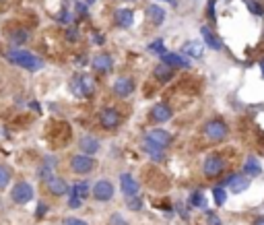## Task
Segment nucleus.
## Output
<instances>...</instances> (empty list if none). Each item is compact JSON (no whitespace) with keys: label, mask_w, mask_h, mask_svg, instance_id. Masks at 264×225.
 Listing matches in <instances>:
<instances>
[{"label":"nucleus","mask_w":264,"mask_h":225,"mask_svg":"<svg viewBox=\"0 0 264 225\" xmlns=\"http://www.w3.org/2000/svg\"><path fill=\"white\" fill-rule=\"evenodd\" d=\"M7 41L13 46V48H23L31 41V31L25 27V25H17V23H11L3 29Z\"/></svg>","instance_id":"nucleus-4"},{"label":"nucleus","mask_w":264,"mask_h":225,"mask_svg":"<svg viewBox=\"0 0 264 225\" xmlns=\"http://www.w3.org/2000/svg\"><path fill=\"white\" fill-rule=\"evenodd\" d=\"M260 69H262V75H264V60L260 62Z\"/></svg>","instance_id":"nucleus-39"},{"label":"nucleus","mask_w":264,"mask_h":225,"mask_svg":"<svg viewBox=\"0 0 264 225\" xmlns=\"http://www.w3.org/2000/svg\"><path fill=\"white\" fill-rule=\"evenodd\" d=\"M172 116H174V109H172L167 103H163V101L155 103V105L151 107V111H149V118H151V122H155V124H165V122L172 120Z\"/></svg>","instance_id":"nucleus-10"},{"label":"nucleus","mask_w":264,"mask_h":225,"mask_svg":"<svg viewBox=\"0 0 264 225\" xmlns=\"http://www.w3.org/2000/svg\"><path fill=\"white\" fill-rule=\"evenodd\" d=\"M13 182V167L7 163H0V190H7Z\"/></svg>","instance_id":"nucleus-28"},{"label":"nucleus","mask_w":264,"mask_h":225,"mask_svg":"<svg viewBox=\"0 0 264 225\" xmlns=\"http://www.w3.org/2000/svg\"><path fill=\"white\" fill-rule=\"evenodd\" d=\"M147 19H149L155 27H159V25L165 21V9L159 7V5H149V7H147Z\"/></svg>","instance_id":"nucleus-22"},{"label":"nucleus","mask_w":264,"mask_h":225,"mask_svg":"<svg viewBox=\"0 0 264 225\" xmlns=\"http://www.w3.org/2000/svg\"><path fill=\"white\" fill-rule=\"evenodd\" d=\"M45 184V192L47 194H52V196H64L66 192H68V182L64 180V178H60V176H52L50 180H45L43 182Z\"/></svg>","instance_id":"nucleus-12"},{"label":"nucleus","mask_w":264,"mask_h":225,"mask_svg":"<svg viewBox=\"0 0 264 225\" xmlns=\"http://www.w3.org/2000/svg\"><path fill=\"white\" fill-rule=\"evenodd\" d=\"M219 186L229 188L231 194H239V192H244V190L250 188V178L244 176V174H229L223 182H219Z\"/></svg>","instance_id":"nucleus-8"},{"label":"nucleus","mask_w":264,"mask_h":225,"mask_svg":"<svg viewBox=\"0 0 264 225\" xmlns=\"http://www.w3.org/2000/svg\"><path fill=\"white\" fill-rule=\"evenodd\" d=\"M213 198H215V205H217V207H223V205H225V200H227V192H225V188L217 184V186L213 188Z\"/></svg>","instance_id":"nucleus-29"},{"label":"nucleus","mask_w":264,"mask_h":225,"mask_svg":"<svg viewBox=\"0 0 264 225\" xmlns=\"http://www.w3.org/2000/svg\"><path fill=\"white\" fill-rule=\"evenodd\" d=\"M54 167H56V159H54V157H45V159L41 161V165H39V170H37V178H39L41 182L50 180L52 176H54Z\"/></svg>","instance_id":"nucleus-21"},{"label":"nucleus","mask_w":264,"mask_h":225,"mask_svg":"<svg viewBox=\"0 0 264 225\" xmlns=\"http://www.w3.org/2000/svg\"><path fill=\"white\" fill-rule=\"evenodd\" d=\"M225 172H227V161H225L219 153L208 155V157L204 159V163H202V174H204V178H208V180H217V178H221Z\"/></svg>","instance_id":"nucleus-3"},{"label":"nucleus","mask_w":264,"mask_h":225,"mask_svg":"<svg viewBox=\"0 0 264 225\" xmlns=\"http://www.w3.org/2000/svg\"><path fill=\"white\" fill-rule=\"evenodd\" d=\"M112 91H114V95L120 97V99L132 95V91H134V79H132V77H118V79L114 81V85H112Z\"/></svg>","instance_id":"nucleus-13"},{"label":"nucleus","mask_w":264,"mask_h":225,"mask_svg":"<svg viewBox=\"0 0 264 225\" xmlns=\"http://www.w3.org/2000/svg\"><path fill=\"white\" fill-rule=\"evenodd\" d=\"M126 207H128L130 211H140V209H142V202H140L138 194H136V196H128V200H126Z\"/></svg>","instance_id":"nucleus-31"},{"label":"nucleus","mask_w":264,"mask_h":225,"mask_svg":"<svg viewBox=\"0 0 264 225\" xmlns=\"http://www.w3.org/2000/svg\"><path fill=\"white\" fill-rule=\"evenodd\" d=\"M114 21H116L118 27L128 29V27H132V23H134V11H132V9H118V11L114 13Z\"/></svg>","instance_id":"nucleus-20"},{"label":"nucleus","mask_w":264,"mask_h":225,"mask_svg":"<svg viewBox=\"0 0 264 225\" xmlns=\"http://www.w3.org/2000/svg\"><path fill=\"white\" fill-rule=\"evenodd\" d=\"M120 190H122V194L128 198V196H136L138 190H140V186H138L136 178H132L130 174H122V176H120Z\"/></svg>","instance_id":"nucleus-18"},{"label":"nucleus","mask_w":264,"mask_h":225,"mask_svg":"<svg viewBox=\"0 0 264 225\" xmlns=\"http://www.w3.org/2000/svg\"><path fill=\"white\" fill-rule=\"evenodd\" d=\"M66 39H68V41H77V39H79V31H77L75 27H70V29L66 31Z\"/></svg>","instance_id":"nucleus-37"},{"label":"nucleus","mask_w":264,"mask_h":225,"mask_svg":"<svg viewBox=\"0 0 264 225\" xmlns=\"http://www.w3.org/2000/svg\"><path fill=\"white\" fill-rule=\"evenodd\" d=\"M68 207H70V209H81V207H83V198H79V196L70 194V198H68Z\"/></svg>","instance_id":"nucleus-35"},{"label":"nucleus","mask_w":264,"mask_h":225,"mask_svg":"<svg viewBox=\"0 0 264 225\" xmlns=\"http://www.w3.org/2000/svg\"><path fill=\"white\" fill-rule=\"evenodd\" d=\"M91 194H93V198H95L97 202H108V200L114 198V184H112L110 180L101 178V180H97V182L91 186Z\"/></svg>","instance_id":"nucleus-7"},{"label":"nucleus","mask_w":264,"mask_h":225,"mask_svg":"<svg viewBox=\"0 0 264 225\" xmlns=\"http://www.w3.org/2000/svg\"><path fill=\"white\" fill-rule=\"evenodd\" d=\"M149 52H155V54H163V52H165V48H163V41H161V39H157V41L149 43Z\"/></svg>","instance_id":"nucleus-33"},{"label":"nucleus","mask_w":264,"mask_h":225,"mask_svg":"<svg viewBox=\"0 0 264 225\" xmlns=\"http://www.w3.org/2000/svg\"><path fill=\"white\" fill-rule=\"evenodd\" d=\"M126 3H136V0H126Z\"/></svg>","instance_id":"nucleus-42"},{"label":"nucleus","mask_w":264,"mask_h":225,"mask_svg":"<svg viewBox=\"0 0 264 225\" xmlns=\"http://www.w3.org/2000/svg\"><path fill=\"white\" fill-rule=\"evenodd\" d=\"M79 149H81V153H85V155H95V153H99L101 143H99V139H97V137H93V134H85V137H81V139H79Z\"/></svg>","instance_id":"nucleus-17"},{"label":"nucleus","mask_w":264,"mask_h":225,"mask_svg":"<svg viewBox=\"0 0 264 225\" xmlns=\"http://www.w3.org/2000/svg\"><path fill=\"white\" fill-rule=\"evenodd\" d=\"M73 91H75L77 95L89 97V95L95 91V83H93V79H91L89 75H81V77H77V79H75V83H73Z\"/></svg>","instance_id":"nucleus-15"},{"label":"nucleus","mask_w":264,"mask_h":225,"mask_svg":"<svg viewBox=\"0 0 264 225\" xmlns=\"http://www.w3.org/2000/svg\"><path fill=\"white\" fill-rule=\"evenodd\" d=\"M140 147H142V151L153 159V161H157V163H161V161H165V153H163V147H159V145H155L151 139H142L140 141Z\"/></svg>","instance_id":"nucleus-16"},{"label":"nucleus","mask_w":264,"mask_h":225,"mask_svg":"<svg viewBox=\"0 0 264 225\" xmlns=\"http://www.w3.org/2000/svg\"><path fill=\"white\" fill-rule=\"evenodd\" d=\"M206 223H208V225H221V219H219L213 211H208V213H206Z\"/></svg>","instance_id":"nucleus-36"},{"label":"nucleus","mask_w":264,"mask_h":225,"mask_svg":"<svg viewBox=\"0 0 264 225\" xmlns=\"http://www.w3.org/2000/svg\"><path fill=\"white\" fill-rule=\"evenodd\" d=\"M161 56V62H165L167 66H172V69H190V60L186 58L184 54H178V52H163V54H159Z\"/></svg>","instance_id":"nucleus-14"},{"label":"nucleus","mask_w":264,"mask_h":225,"mask_svg":"<svg viewBox=\"0 0 264 225\" xmlns=\"http://www.w3.org/2000/svg\"><path fill=\"white\" fill-rule=\"evenodd\" d=\"M122 122V114L116 109V107H103L99 111V124L105 128V130H114L118 128Z\"/></svg>","instance_id":"nucleus-9"},{"label":"nucleus","mask_w":264,"mask_h":225,"mask_svg":"<svg viewBox=\"0 0 264 225\" xmlns=\"http://www.w3.org/2000/svg\"><path fill=\"white\" fill-rule=\"evenodd\" d=\"M91 69L95 73H99V75H108V73L114 71V58H112L110 54H105V52L95 54L93 60H91Z\"/></svg>","instance_id":"nucleus-11"},{"label":"nucleus","mask_w":264,"mask_h":225,"mask_svg":"<svg viewBox=\"0 0 264 225\" xmlns=\"http://www.w3.org/2000/svg\"><path fill=\"white\" fill-rule=\"evenodd\" d=\"M248 9L254 13V15H264V7L260 5V3H256V0H248Z\"/></svg>","instance_id":"nucleus-32"},{"label":"nucleus","mask_w":264,"mask_h":225,"mask_svg":"<svg viewBox=\"0 0 264 225\" xmlns=\"http://www.w3.org/2000/svg\"><path fill=\"white\" fill-rule=\"evenodd\" d=\"M95 3V0H87V5H93Z\"/></svg>","instance_id":"nucleus-41"},{"label":"nucleus","mask_w":264,"mask_h":225,"mask_svg":"<svg viewBox=\"0 0 264 225\" xmlns=\"http://www.w3.org/2000/svg\"><path fill=\"white\" fill-rule=\"evenodd\" d=\"M5 56H7V60H9L11 64H15V66H19V69H23V71H27V73H37V71L43 69V60L39 58L37 54L29 52V50H25V48H13V46H11V48L5 52Z\"/></svg>","instance_id":"nucleus-1"},{"label":"nucleus","mask_w":264,"mask_h":225,"mask_svg":"<svg viewBox=\"0 0 264 225\" xmlns=\"http://www.w3.org/2000/svg\"><path fill=\"white\" fill-rule=\"evenodd\" d=\"M147 139H151L155 145H159V147H163V149L172 145V134H170L167 130H163V128H153V130H149Z\"/></svg>","instance_id":"nucleus-19"},{"label":"nucleus","mask_w":264,"mask_h":225,"mask_svg":"<svg viewBox=\"0 0 264 225\" xmlns=\"http://www.w3.org/2000/svg\"><path fill=\"white\" fill-rule=\"evenodd\" d=\"M0 3H3V0H0Z\"/></svg>","instance_id":"nucleus-43"},{"label":"nucleus","mask_w":264,"mask_h":225,"mask_svg":"<svg viewBox=\"0 0 264 225\" xmlns=\"http://www.w3.org/2000/svg\"><path fill=\"white\" fill-rule=\"evenodd\" d=\"M260 174H262V167H260L258 159H256V157H248V159L244 161V176L256 178V176H260Z\"/></svg>","instance_id":"nucleus-26"},{"label":"nucleus","mask_w":264,"mask_h":225,"mask_svg":"<svg viewBox=\"0 0 264 225\" xmlns=\"http://www.w3.org/2000/svg\"><path fill=\"white\" fill-rule=\"evenodd\" d=\"M202 134L206 141L210 143H223L229 137V126L221 120V118H210L206 120V124L202 126Z\"/></svg>","instance_id":"nucleus-2"},{"label":"nucleus","mask_w":264,"mask_h":225,"mask_svg":"<svg viewBox=\"0 0 264 225\" xmlns=\"http://www.w3.org/2000/svg\"><path fill=\"white\" fill-rule=\"evenodd\" d=\"M33 196H35V190H33V186L27 180H19L11 188V200L15 205H27V202L33 200Z\"/></svg>","instance_id":"nucleus-6"},{"label":"nucleus","mask_w":264,"mask_h":225,"mask_svg":"<svg viewBox=\"0 0 264 225\" xmlns=\"http://www.w3.org/2000/svg\"><path fill=\"white\" fill-rule=\"evenodd\" d=\"M200 33H202V37H204V43H206L210 50H221V48H223V43H221V39H219V35H217L215 31H210L208 27H202Z\"/></svg>","instance_id":"nucleus-25"},{"label":"nucleus","mask_w":264,"mask_h":225,"mask_svg":"<svg viewBox=\"0 0 264 225\" xmlns=\"http://www.w3.org/2000/svg\"><path fill=\"white\" fill-rule=\"evenodd\" d=\"M70 194H75V196H79V198H87L89 196V192H91V184L87 182V180H79V182H75L70 188Z\"/></svg>","instance_id":"nucleus-27"},{"label":"nucleus","mask_w":264,"mask_h":225,"mask_svg":"<svg viewBox=\"0 0 264 225\" xmlns=\"http://www.w3.org/2000/svg\"><path fill=\"white\" fill-rule=\"evenodd\" d=\"M165 3H170V5H176V0H165Z\"/></svg>","instance_id":"nucleus-40"},{"label":"nucleus","mask_w":264,"mask_h":225,"mask_svg":"<svg viewBox=\"0 0 264 225\" xmlns=\"http://www.w3.org/2000/svg\"><path fill=\"white\" fill-rule=\"evenodd\" d=\"M252 225H264V215H258V217L252 221Z\"/></svg>","instance_id":"nucleus-38"},{"label":"nucleus","mask_w":264,"mask_h":225,"mask_svg":"<svg viewBox=\"0 0 264 225\" xmlns=\"http://www.w3.org/2000/svg\"><path fill=\"white\" fill-rule=\"evenodd\" d=\"M202 43L198 41V39H192V41H186L184 46H182V52L180 54H184V56H192V58H202Z\"/></svg>","instance_id":"nucleus-23"},{"label":"nucleus","mask_w":264,"mask_h":225,"mask_svg":"<svg viewBox=\"0 0 264 225\" xmlns=\"http://www.w3.org/2000/svg\"><path fill=\"white\" fill-rule=\"evenodd\" d=\"M62 225H89V223L83 221V219H79V217H66V219L62 221Z\"/></svg>","instance_id":"nucleus-34"},{"label":"nucleus","mask_w":264,"mask_h":225,"mask_svg":"<svg viewBox=\"0 0 264 225\" xmlns=\"http://www.w3.org/2000/svg\"><path fill=\"white\" fill-rule=\"evenodd\" d=\"M190 205H192L194 209H204V207H206L204 194H202V192H198V190H196V192H192V194H190Z\"/></svg>","instance_id":"nucleus-30"},{"label":"nucleus","mask_w":264,"mask_h":225,"mask_svg":"<svg viewBox=\"0 0 264 225\" xmlns=\"http://www.w3.org/2000/svg\"><path fill=\"white\" fill-rule=\"evenodd\" d=\"M97 167V161L93 155H85V153H77L68 159V170L77 176H87Z\"/></svg>","instance_id":"nucleus-5"},{"label":"nucleus","mask_w":264,"mask_h":225,"mask_svg":"<svg viewBox=\"0 0 264 225\" xmlns=\"http://www.w3.org/2000/svg\"><path fill=\"white\" fill-rule=\"evenodd\" d=\"M153 75H155V79L159 81V83H167V81H172V79H174V69H172V66H167L165 62H159V64L155 66Z\"/></svg>","instance_id":"nucleus-24"}]
</instances>
